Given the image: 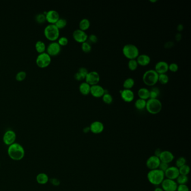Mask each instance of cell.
Here are the masks:
<instances>
[{"mask_svg":"<svg viewBox=\"0 0 191 191\" xmlns=\"http://www.w3.org/2000/svg\"><path fill=\"white\" fill-rule=\"evenodd\" d=\"M8 153L11 159L19 161L24 158L25 150L23 146L20 143L15 142L8 146Z\"/></svg>","mask_w":191,"mask_h":191,"instance_id":"1","label":"cell"},{"mask_svg":"<svg viewBox=\"0 0 191 191\" xmlns=\"http://www.w3.org/2000/svg\"><path fill=\"white\" fill-rule=\"evenodd\" d=\"M147 178L149 182L151 184L159 186L165 179L164 173L159 169L150 170L147 173Z\"/></svg>","mask_w":191,"mask_h":191,"instance_id":"2","label":"cell"},{"mask_svg":"<svg viewBox=\"0 0 191 191\" xmlns=\"http://www.w3.org/2000/svg\"><path fill=\"white\" fill-rule=\"evenodd\" d=\"M44 34L48 40L56 41L60 36V29L55 24H48L44 28Z\"/></svg>","mask_w":191,"mask_h":191,"instance_id":"3","label":"cell"},{"mask_svg":"<svg viewBox=\"0 0 191 191\" xmlns=\"http://www.w3.org/2000/svg\"><path fill=\"white\" fill-rule=\"evenodd\" d=\"M162 103L159 99H149L146 100V109L147 111L151 114H157L159 113L162 109Z\"/></svg>","mask_w":191,"mask_h":191,"instance_id":"4","label":"cell"},{"mask_svg":"<svg viewBox=\"0 0 191 191\" xmlns=\"http://www.w3.org/2000/svg\"><path fill=\"white\" fill-rule=\"evenodd\" d=\"M159 74L155 70H148L144 72L142 76L143 83L149 86H152L158 82Z\"/></svg>","mask_w":191,"mask_h":191,"instance_id":"5","label":"cell"},{"mask_svg":"<svg viewBox=\"0 0 191 191\" xmlns=\"http://www.w3.org/2000/svg\"><path fill=\"white\" fill-rule=\"evenodd\" d=\"M122 52L124 56L129 60L136 59L139 55V48L133 44L124 45L122 48Z\"/></svg>","mask_w":191,"mask_h":191,"instance_id":"6","label":"cell"},{"mask_svg":"<svg viewBox=\"0 0 191 191\" xmlns=\"http://www.w3.org/2000/svg\"><path fill=\"white\" fill-rule=\"evenodd\" d=\"M51 56L46 52L39 53L36 58V64L40 68L47 67L51 62Z\"/></svg>","mask_w":191,"mask_h":191,"instance_id":"7","label":"cell"},{"mask_svg":"<svg viewBox=\"0 0 191 191\" xmlns=\"http://www.w3.org/2000/svg\"><path fill=\"white\" fill-rule=\"evenodd\" d=\"M47 53L51 56L58 55L61 51V46L57 41H52L46 47Z\"/></svg>","mask_w":191,"mask_h":191,"instance_id":"8","label":"cell"},{"mask_svg":"<svg viewBox=\"0 0 191 191\" xmlns=\"http://www.w3.org/2000/svg\"><path fill=\"white\" fill-rule=\"evenodd\" d=\"M164 191H177L178 184L174 180L165 178L160 184Z\"/></svg>","mask_w":191,"mask_h":191,"instance_id":"9","label":"cell"},{"mask_svg":"<svg viewBox=\"0 0 191 191\" xmlns=\"http://www.w3.org/2000/svg\"><path fill=\"white\" fill-rule=\"evenodd\" d=\"M100 79V77L99 74L98 72L96 71L89 72L85 79V82H86L90 86L98 84Z\"/></svg>","mask_w":191,"mask_h":191,"instance_id":"10","label":"cell"},{"mask_svg":"<svg viewBox=\"0 0 191 191\" xmlns=\"http://www.w3.org/2000/svg\"><path fill=\"white\" fill-rule=\"evenodd\" d=\"M72 36L75 41L78 43H83L88 39V35L85 31L80 29H76L72 33Z\"/></svg>","mask_w":191,"mask_h":191,"instance_id":"11","label":"cell"},{"mask_svg":"<svg viewBox=\"0 0 191 191\" xmlns=\"http://www.w3.org/2000/svg\"><path fill=\"white\" fill-rule=\"evenodd\" d=\"M16 139V133L11 130L5 132L3 136V141L5 144L10 146L15 142Z\"/></svg>","mask_w":191,"mask_h":191,"instance_id":"12","label":"cell"},{"mask_svg":"<svg viewBox=\"0 0 191 191\" xmlns=\"http://www.w3.org/2000/svg\"><path fill=\"white\" fill-rule=\"evenodd\" d=\"M160 163L161 161L160 160L159 158L155 155H152L147 159L146 162V165L147 168L150 171L158 169Z\"/></svg>","mask_w":191,"mask_h":191,"instance_id":"13","label":"cell"},{"mask_svg":"<svg viewBox=\"0 0 191 191\" xmlns=\"http://www.w3.org/2000/svg\"><path fill=\"white\" fill-rule=\"evenodd\" d=\"M165 178L176 180L179 175V169L175 166L169 167L167 170L164 172Z\"/></svg>","mask_w":191,"mask_h":191,"instance_id":"14","label":"cell"},{"mask_svg":"<svg viewBox=\"0 0 191 191\" xmlns=\"http://www.w3.org/2000/svg\"><path fill=\"white\" fill-rule=\"evenodd\" d=\"M46 21H47L49 24H55L57 21L60 19V14L57 11L54 9L48 10L45 14Z\"/></svg>","mask_w":191,"mask_h":191,"instance_id":"15","label":"cell"},{"mask_svg":"<svg viewBox=\"0 0 191 191\" xmlns=\"http://www.w3.org/2000/svg\"><path fill=\"white\" fill-rule=\"evenodd\" d=\"M90 132L94 134H100L103 132L104 130V124L99 121H96L92 122L89 126Z\"/></svg>","mask_w":191,"mask_h":191,"instance_id":"16","label":"cell"},{"mask_svg":"<svg viewBox=\"0 0 191 191\" xmlns=\"http://www.w3.org/2000/svg\"><path fill=\"white\" fill-rule=\"evenodd\" d=\"M159 158L161 162L168 164L171 163L175 158L174 154L169 150L162 151Z\"/></svg>","mask_w":191,"mask_h":191,"instance_id":"17","label":"cell"},{"mask_svg":"<svg viewBox=\"0 0 191 191\" xmlns=\"http://www.w3.org/2000/svg\"><path fill=\"white\" fill-rule=\"evenodd\" d=\"M121 96L123 100L126 102H131L134 99L135 94L131 89H125L121 90L120 91Z\"/></svg>","mask_w":191,"mask_h":191,"instance_id":"18","label":"cell"},{"mask_svg":"<svg viewBox=\"0 0 191 191\" xmlns=\"http://www.w3.org/2000/svg\"><path fill=\"white\" fill-rule=\"evenodd\" d=\"M105 89L101 85L96 84L92 85L90 88V94L94 97L100 98L102 97L104 94Z\"/></svg>","mask_w":191,"mask_h":191,"instance_id":"19","label":"cell"},{"mask_svg":"<svg viewBox=\"0 0 191 191\" xmlns=\"http://www.w3.org/2000/svg\"><path fill=\"white\" fill-rule=\"evenodd\" d=\"M154 70L158 74H166L169 70V64L165 61H160L156 64Z\"/></svg>","mask_w":191,"mask_h":191,"instance_id":"20","label":"cell"},{"mask_svg":"<svg viewBox=\"0 0 191 191\" xmlns=\"http://www.w3.org/2000/svg\"><path fill=\"white\" fill-rule=\"evenodd\" d=\"M136 61L137 62L138 64L142 66H145L150 63L151 58L147 55L142 54V55H139V56H138L137 58H136Z\"/></svg>","mask_w":191,"mask_h":191,"instance_id":"21","label":"cell"},{"mask_svg":"<svg viewBox=\"0 0 191 191\" xmlns=\"http://www.w3.org/2000/svg\"><path fill=\"white\" fill-rule=\"evenodd\" d=\"M90 88L91 86L86 82L84 81L80 84L79 91L83 95L87 96L90 92Z\"/></svg>","mask_w":191,"mask_h":191,"instance_id":"22","label":"cell"},{"mask_svg":"<svg viewBox=\"0 0 191 191\" xmlns=\"http://www.w3.org/2000/svg\"><path fill=\"white\" fill-rule=\"evenodd\" d=\"M138 96L140 99L147 100L150 98V90L146 88H141L138 90Z\"/></svg>","mask_w":191,"mask_h":191,"instance_id":"23","label":"cell"},{"mask_svg":"<svg viewBox=\"0 0 191 191\" xmlns=\"http://www.w3.org/2000/svg\"><path fill=\"white\" fill-rule=\"evenodd\" d=\"M36 180L37 183L40 184H45L48 183L49 181V178L47 174L44 173H40L36 175Z\"/></svg>","mask_w":191,"mask_h":191,"instance_id":"24","label":"cell"},{"mask_svg":"<svg viewBox=\"0 0 191 191\" xmlns=\"http://www.w3.org/2000/svg\"><path fill=\"white\" fill-rule=\"evenodd\" d=\"M36 51L39 53L45 52L46 50V44L42 40H38L35 44Z\"/></svg>","mask_w":191,"mask_h":191,"instance_id":"25","label":"cell"},{"mask_svg":"<svg viewBox=\"0 0 191 191\" xmlns=\"http://www.w3.org/2000/svg\"><path fill=\"white\" fill-rule=\"evenodd\" d=\"M90 22L87 18H83L80 20V23H79V29L81 30L85 31L88 30L90 27Z\"/></svg>","mask_w":191,"mask_h":191,"instance_id":"26","label":"cell"},{"mask_svg":"<svg viewBox=\"0 0 191 191\" xmlns=\"http://www.w3.org/2000/svg\"><path fill=\"white\" fill-rule=\"evenodd\" d=\"M146 105V100L142 99L140 98L136 100L135 103V107L139 111H142L144 109H145Z\"/></svg>","mask_w":191,"mask_h":191,"instance_id":"27","label":"cell"},{"mask_svg":"<svg viewBox=\"0 0 191 191\" xmlns=\"http://www.w3.org/2000/svg\"><path fill=\"white\" fill-rule=\"evenodd\" d=\"M135 80L132 77H128L124 81V89H131L135 85Z\"/></svg>","mask_w":191,"mask_h":191,"instance_id":"28","label":"cell"},{"mask_svg":"<svg viewBox=\"0 0 191 191\" xmlns=\"http://www.w3.org/2000/svg\"><path fill=\"white\" fill-rule=\"evenodd\" d=\"M189 180L188 175H180L179 174L178 177L176 179V182L178 185L180 184H187Z\"/></svg>","mask_w":191,"mask_h":191,"instance_id":"29","label":"cell"},{"mask_svg":"<svg viewBox=\"0 0 191 191\" xmlns=\"http://www.w3.org/2000/svg\"><path fill=\"white\" fill-rule=\"evenodd\" d=\"M179 174L180 175H188L190 173V167L187 164L178 168Z\"/></svg>","mask_w":191,"mask_h":191,"instance_id":"30","label":"cell"},{"mask_svg":"<svg viewBox=\"0 0 191 191\" xmlns=\"http://www.w3.org/2000/svg\"><path fill=\"white\" fill-rule=\"evenodd\" d=\"M160 94V90L156 87L151 89L150 90V98L149 99H157Z\"/></svg>","mask_w":191,"mask_h":191,"instance_id":"31","label":"cell"},{"mask_svg":"<svg viewBox=\"0 0 191 191\" xmlns=\"http://www.w3.org/2000/svg\"><path fill=\"white\" fill-rule=\"evenodd\" d=\"M67 23V21L66 19H65L64 18H62V17H60V19L58 20L57 21L55 25H56V27L57 28H58L59 29H63L64 28Z\"/></svg>","mask_w":191,"mask_h":191,"instance_id":"32","label":"cell"},{"mask_svg":"<svg viewBox=\"0 0 191 191\" xmlns=\"http://www.w3.org/2000/svg\"><path fill=\"white\" fill-rule=\"evenodd\" d=\"M35 19H36V21L39 24L44 23V22L46 21L45 15L43 12L38 13L36 15Z\"/></svg>","mask_w":191,"mask_h":191,"instance_id":"33","label":"cell"},{"mask_svg":"<svg viewBox=\"0 0 191 191\" xmlns=\"http://www.w3.org/2000/svg\"><path fill=\"white\" fill-rule=\"evenodd\" d=\"M138 66L139 64H137L136 59L129 60V61L128 62V67L130 70L135 71L138 67Z\"/></svg>","mask_w":191,"mask_h":191,"instance_id":"34","label":"cell"},{"mask_svg":"<svg viewBox=\"0 0 191 191\" xmlns=\"http://www.w3.org/2000/svg\"><path fill=\"white\" fill-rule=\"evenodd\" d=\"M102 99L105 103L110 104L113 102V96H111V94H109V92H107V93L104 94L103 96H102Z\"/></svg>","mask_w":191,"mask_h":191,"instance_id":"35","label":"cell"},{"mask_svg":"<svg viewBox=\"0 0 191 191\" xmlns=\"http://www.w3.org/2000/svg\"><path fill=\"white\" fill-rule=\"evenodd\" d=\"M187 163V160L186 159L183 157V156H180L175 161V167L179 168L181 167L182 166H183L184 165L186 164Z\"/></svg>","mask_w":191,"mask_h":191,"instance_id":"36","label":"cell"},{"mask_svg":"<svg viewBox=\"0 0 191 191\" xmlns=\"http://www.w3.org/2000/svg\"><path fill=\"white\" fill-rule=\"evenodd\" d=\"M169 76L166 74H159L158 77V81L160 82L161 84H167L169 81Z\"/></svg>","mask_w":191,"mask_h":191,"instance_id":"37","label":"cell"},{"mask_svg":"<svg viewBox=\"0 0 191 191\" xmlns=\"http://www.w3.org/2000/svg\"><path fill=\"white\" fill-rule=\"evenodd\" d=\"M92 45L87 41L81 43V49L85 53H89L92 50Z\"/></svg>","mask_w":191,"mask_h":191,"instance_id":"38","label":"cell"},{"mask_svg":"<svg viewBox=\"0 0 191 191\" xmlns=\"http://www.w3.org/2000/svg\"><path fill=\"white\" fill-rule=\"evenodd\" d=\"M27 76V72L25 71H20L17 72L16 74V80L17 81H23L25 79Z\"/></svg>","mask_w":191,"mask_h":191,"instance_id":"39","label":"cell"},{"mask_svg":"<svg viewBox=\"0 0 191 191\" xmlns=\"http://www.w3.org/2000/svg\"><path fill=\"white\" fill-rule=\"evenodd\" d=\"M57 40H58L57 42L58 43V44H60L61 46H65L68 43V39L67 38L66 36H60Z\"/></svg>","mask_w":191,"mask_h":191,"instance_id":"40","label":"cell"},{"mask_svg":"<svg viewBox=\"0 0 191 191\" xmlns=\"http://www.w3.org/2000/svg\"><path fill=\"white\" fill-rule=\"evenodd\" d=\"M179 66L176 63H171L169 64V70L173 72H175L178 70Z\"/></svg>","mask_w":191,"mask_h":191,"instance_id":"41","label":"cell"},{"mask_svg":"<svg viewBox=\"0 0 191 191\" xmlns=\"http://www.w3.org/2000/svg\"><path fill=\"white\" fill-rule=\"evenodd\" d=\"M177 191H189V189L187 184H180L178 185Z\"/></svg>","mask_w":191,"mask_h":191,"instance_id":"42","label":"cell"},{"mask_svg":"<svg viewBox=\"0 0 191 191\" xmlns=\"http://www.w3.org/2000/svg\"><path fill=\"white\" fill-rule=\"evenodd\" d=\"M169 167V165L168 164L165 163H162L161 162V163L160 164L159 167L158 169H159L160 171H163L164 173L168 169V168Z\"/></svg>","mask_w":191,"mask_h":191,"instance_id":"43","label":"cell"},{"mask_svg":"<svg viewBox=\"0 0 191 191\" xmlns=\"http://www.w3.org/2000/svg\"><path fill=\"white\" fill-rule=\"evenodd\" d=\"M88 39L90 40L92 43H96L98 42V37L96 34H90V36H88Z\"/></svg>","mask_w":191,"mask_h":191,"instance_id":"44","label":"cell"},{"mask_svg":"<svg viewBox=\"0 0 191 191\" xmlns=\"http://www.w3.org/2000/svg\"><path fill=\"white\" fill-rule=\"evenodd\" d=\"M78 72H80V74L84 76V77H85V79L86 76L87 75V74H88V72H89L88 69H87L86 68L84 67H80V68L79 69Z\"/></svg>","mask_w":191,"mask_h":191,"instance_id":"45","label":"cell"},{"mask_svg":"<svg viewBox=\"0 0 191 191\" xmlns=\"http://www.w3.org/2000/svg\"><path fill=\"white\" fill-rule=\"evenodd\" d=\"M49 181L52 185L54 186H60V183H61L60 180L57 178H51Z\"/></svg>","mask_w":191,"mask_h":191,"instance_id":"46","label":"cell"},{"mask_svg":"<svg viewBox=\"0 0 191 191\" xmlns=\"http://www.w3.org/2000/svg\"><path fill=\"white\" fill-rule=\"evenodd\" d=\"M74 77L76 80H78V81H82L85 79L84 76L79 72H77L76 73H75V74L74 75Z\"/></svg>","mask_w":191,"mask_h":191,"instance_id":"47","label":"cell"},{"mask_svg":"<svg viewBox=\"0 0 191 191\" xmlns=\"http://www.w3.org/2000/svg\"><path fill=\"white\" fill-rule=\"evenodd\" d=\"M174 42L171 41H169L167 42L165 44H164V47L166 48H170L172 47L174 45Z\"/></svg>","mask_w":191,"mask_h":191,"instance_id":"48","label":"cell"},{"mask_svg":"<svg viewBox=\"0 0 191 191\" xmlns=\"http://www.w3.org/2000/svg\"><path fill=\"white\" fill-rule=\"evenodd\" d=\"M161 152H162V150L160 148L156 149L155 150V152H154V155L159 158L160 155V154H161Z\"/></svg>","mask_w":191,"mask_h":191,"instance_id":"49","label":"cell"},{"mask_svg":"<svg viewBox=\"0 0 191 191\" xmlns=\"http://www.w3.org/2000/svg\"><path fill=\"white\" fill-rule=\"evenodd\" d=\"M182 34H181V33H177L176 34V35H175V39L177 41H180V40H181V39H182Z\"/></svg>","mask_w":191,"mask_h":191,"instance_id":"50","label":"cell"},{"mask_svg":"<svg viewBox=\"0 0 191 191\" xmlns=\"http://www.w3.org/2000/svg\"><path fill=\"white\" fill-rule=\"evenodd\" d=\"M184 29V27H183V24H179L178 25L177 27V29L178 32H182Z\"/></svg>","mask_w":191,"mask_h":191,"instance_id":"51","label":"cell"},{"mask_svg":"<svg viewBox=\"0 0 191 191\" xmlns=\"http://www.w3.org/2000/svg\"><path fill=\"white\" fill-rule=\"evenodd\" d=\"M83 132H84L85 133H87L88 132H90V127H89H89H85L84 128V129H83Z\"/></svg>","mask_w":191,"mask_h":191,"instance_id":"52","label":"cell"},{"mask_svg":"<svg viewBox=\"0 0 191 191\" xmlns=\"http://www.w3.org/2000/svg\"><path fill=\"white\" fill-rule=\"evenodd\" d=\"M154 191H164V190L161 187H157L155 188Z\"/></svg>","mask_w":191,"mask_h":191,"instance_id":"53","label":"cell"},{"mask_svg":"<svg viewBox=\"0 0 191 191\" xmlns=\"http://www.w3.org/2000/svg\"><path fill=\"white\" fill-rule=\"evenodd\" d=\"M157 1H158V0H150V2H156Z\"/></svg>","mask_w":191,"mask_h":191,"instance_id":"54","label":"cell"},{"mask_svg":"<svg viewBox=\"0 0 191 191\" xmlns=\"http://www.w3.org/2000/svg\"><path fill=\"white\" fill-rule=\"evenodd\" d=\"M0 166H1V164H0Z\"/></svg>","mask_w":191,"mask_h":191,"instance_id":"55","label":"cell"}]
</instances>
